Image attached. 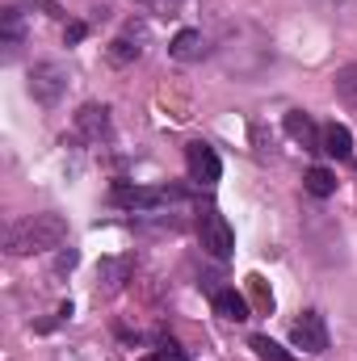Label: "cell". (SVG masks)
<instances>
[{"instance_id": "obj_1", "label": "cell", "mask_w": 357, "mask_h": 361, "mask_svg": "<svg viewBox=\"0 0 357 361\" xmlns=\"http://www.w3.org/2000/svg\"><path fill=\"white\" fill-rule=\"evenodd\" d=\"M68 240V223L59 214H34L17 227H8L4 235V248L13 257H30V252H51V248H63Z\"/></svg>"}, {"instance_id": "obj_2", "label": "cell", "mask_w": 357, "mask_h": 361, "mask_svg": "<svg viewBox=\"0 0 357 361\" xmlns=\"http://www.w3.org/2000/svg\"><path fill=\"white\" fill-rule=\"evenodd\" d=\"M198 240H202V248H206L214 261H227L231 248H236V231H231V223H227L214 206H206V210L198 214Z\"/></svg>"}, {"instance_id": "obj_3", "label": "cell", "mask_w": 357, "mask_h": 361, "mask_svg": "<svg viewBox=\"0 0 357 361\" xmlns=\"http://www.w3.org/2000/svg\"><path fill=\"white\" fill-rule=\"evenodd\" d=\"M185 169H189V180H198V185H219L223 177V160H219V152L210 147V143H202V139H193L189 147H185Z\"/></svg>"}, {"instance_id": "obj_4", "label": "cell", "mask_w": 357, "mask_h": 361, "mask_svg": "<svg viewBox=\"0 0 357 361\" xmlns=\"http://www.w3.org/2000/svg\"><path fill=\"white\" fill-rule=\"evenodd\" d=\"M290 341L303 353H324L328 349V324H324V315L320 311H303L294 319V328H290Z\"/></svg>"}, {"instance_id": "obj_5", "label": "cell", "mask_w": 357, "mask_h": 361, "mask_svg": "<svg viewBox=\"0 0 357 361\" xmlns=\"http://www.w3.org/2000/svg\"><path fill=\"white\" fill-rule=\"evenodd\" d=\"M68 89V72L59 68V63H34V72H30V92H34V101L38 105H55L59 97Z\"/></svg>"}, {"instance_id": "obj_6", "label": "cell", "mask_w": 357, "mask_h": 361, "mask_svg": "<svg viewBox=\"0 0 357 361\" xmlns=\"http://www.w3.org/2000/svg\"><path fill=\"white\" fill-rule=\"evenodd\" d=\"M76 130L85 143H105L109 139V109L105 105H80L76 109Z\"/></svg>"}, {"instance_id": "obj_7", "label": "cell", "mask_w": 357, "mask_h": 361, "mask_svg": "<svg viewBox=\"0 0 357 361\" xmlns=\"http://www.w3.org/2000/svg\"><path fill=\"white\" fill-rule=\"evenodd\" d=\"M320 152L332 156V160H349V156H353V135H349V126L328 122V126L320 130Z\"/></svg>"}, {"instance_id": "obj_8", "label": "cell", "mask_w": 357, "mask_h": 361, "mask_svg": "<svg viewBox=\"0 0 357 361\" xmlns=\"http://www.w3.org/2000/svg\"><path fill=\"white\" fill-rule=\"evenodd\" d=\"M131 269H135L131 257H109V261L97 265V286H101L105 294H114V290H122V281L131 277Z\"/></svg>"}, {"instance_id": "obj_9", "label": "cell", "mask_w": 357, "mask_h": 361, "mask_svg": "<svg viewBox=\"0 0 357 361\" xmlns=\"http://www.w3.org/2000/svg\"><path fill=\"white\" fill-rule=\"evenodd\" d=\"M286 135H290L294 143H303L307 152H320V130H315V122H311L303 109H290V114H286Z\"/></svg>"}, {"instance_id": "obj_10", "label": "cell", "mask_w": 357, "mask_h": 361, "mask_svg": "<svg viewBox=\"0 0 357 361\" xmlns=\"http://www.w3.org/2000/svg\"><path fill=\"white\" fill-rule=\"evenodd\" d=\"M169 55H173L177 63H198V59L206 55V38H202L198 30H181L177 38H173V47H169Z\"/></svg>"}, {"instance_id": "obj_11", "label": "cell", "mask_w": 357, "mask_h": 361, "mask_svg": "<svg viewBox=\"0 0 357 361\" xmlns=\"http://www.w3.org/2000/svg\"><path fill=\"white\" fill-rule=\"evenodd\" d=\"M210 302H214V311H219L223 319H231V324H244V319H248V302H244V294H236L231 286H227V290H214Z\"/></svg>"}, {"instance_id": "obj_12", "label": "cell", "mask_w": 357, "mask_h": 361, "mask_svg": "<svg viewBox=\"0 0 357 361\" xmlns=\"http://www.w3.org/2000/svg\"><path fill=\"white\" fill-rule=\"evenodd\" d=\"M332 89H337V97H341V105L357 114V63H349V68H341V72H337Z\"/></svg>"}, {"instance_id": "obj_13", "label": "cell", "mask_w": 357, "mask_h": 361, "mask_svg": "<svg viewBox=\"0 0 357 361\" xmlns=\"http://www.w3.org/2000/svg\"><path fill=\"white\" fill-rule=\"evenodd\" d=\"M303 189H307L311 197H332V193H337V177H332L328 169H311V173L303 177Z\"/></svg>"}, {"instance_id": "obj_14", "label": "cell", "mask_w": 357, "mask_h": 361, "mask_svg": "<svg viewBox=\"0 0 357 361\" xmlns=\"http://www.w3.org/2000/svg\"><path fill=\"white\" fill-rule=\"evenodd\" d=\"M21 47V13L17 8H4V55L13 59Z\"/></svg>"}, {"instance_id": "obj_15", "label": "cell", "mask_w": 357, "mask_h": 361, "mask_svg": "<svg viewBox=\"0 0 357 361\" xmlns=\"http://www.w3.org/2000/svg\"><path fill=\"white\" fill-rule=\"evenodd\" d=\"M248 345L257 349V357L261 361H294V353H286V349H282L277 341H269V336H253Z\"/></svg>"}, {"instance_id": "obj_16", "label": "cell", "mask_w": 357, "mask_h": 361, "mask_svg": "<svg viewBox=\"0 0 357 361\" xmlns=\"http://www.w3.org/2000/svg\"><path fill=\"white\" fill-rule=\"evenodd\" d=\"M131 59H139V47L131 38H114L109 42V63H131Z\"/></svg>"}, {"instance_id": "obj_17", "label": "cell", "mask_w": 357, "mask_h": 361, "mask_svg": "<svg viewBox=\"0 0 357 361\" xmlns=\"http://www.w3.org/2000/svg\"><path fill=\"white\" fill-rule=\"evenodd\" d=\"M248 286H253V294H257V307H261V311H273V294L265 290V277H257V273H253V277H248Z\"/></svg>"}, {"instance_id": "obj_18", "label": "cell", "mask_w": 357, "mask_h": 361, "mask_svg": "<svg viewBox=\"0 0 357 361\" xmlns=\"http://www.w3.org/2000/svg\"><path fill=\"white\" fill-rule=\"evenodd\" d=\"M160 361H185V349H181L173 336H160V353H156Z\"/></svg>"}, {"instance_id": "obj_19", "label": "cell", "mask_w": 357, "mask_h": 361, "mask_svg": "<svg viewBox=\"0 0 357 361\" xmlns=\"http://www.w3.org/2000/svg\"><path fill=\"white\" fill-rule=\"evenodd\" d=\"M76 261H80V252L68 244V248H59V257H55V273H72L76 269Z\"/></svg>"}, {"instance_id": "obj_20", "label": "cell", "mask_w": 357, "mask_h": 361, "mask_svg": "<svg viewBox=\"0 0 357 361\" xmlns=\"http://www.w3.org/2000/svg\"><path fill=\"white\" fill-rule=\"evenodd\" d=\"M80 38H85V25H80V21H72V25H68V42H80Z\"/></svg>"}, {"instance_id": "obj_21", "label": "cell", "mask_w": 357, "mask_h": 361, "mask_svg": "<svg viewBox=\"0 0 357 361\" xmlns=\"http://www.w3.org/2000/svg\"><path fill=\"white\" fill-rule=\"evenodd\" d=\"M139 361H160V357H139Z\"/></svg>"}]
</instances>
